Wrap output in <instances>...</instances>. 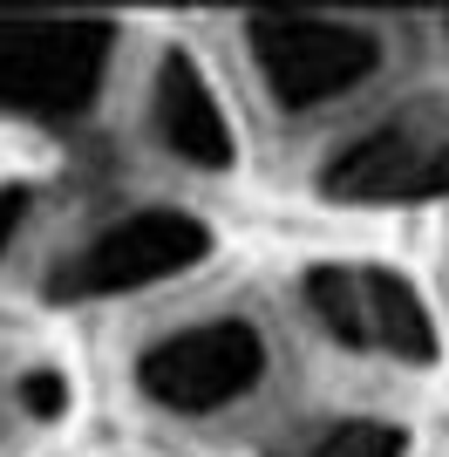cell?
Segmentation results:
<instances>
[{"mask_svg": "<svg viewBox=\"0 0 449 457\" xmlns=\"http://www.w3.org/2000/svg\"><path fill=\"white\" fill-rule=\"evenodd\" d=\"M273 457H409V437L395 430V423H334V430H320V437L293 444V451H273Z\"/></svg>", "mask_w": 449, "mask_h": 457, "instance_id": "obj_9", "label": "cell"}, {"mask_svg": "<svg viewBox=\"0 0 449 457\" xmlns=\"http://www.w3.org/2000/svg\"><path fill=\"white\" fill-rule=\"evenodd\" d=\"M116 55V21L102 14H0V110L82 116Z\"/></svg>", "mask_w": 449, "mask_h": 457, "instance_id": "obj_1", "label": "cell"}, {"mask_svg": "<svg viewBox=\"0 0 449 457\" xmlns=\"http://www.w3.org/2000/svg\"><path fill=\"white\" fill-rule=\"evenodd\" d=\"M306 307L320 314V328L334 335L340 348H374V328H368V287H361V267H306L299 280Z\"/></svg>", "mask_w": 449, "mask_h": 457, "instance_id": "obj_8", "label": "cell"}, {"mask_svg": "<svg viewBox=\"0 0 449 457\" xmlns=\"http://www.w3.org/2000/svg\"><path fill=\"white\" fill-rule=\"evenodd\" d=\"M150 110H157V137H164L170 157H184L198 171H224V164H232V123H224L211 82L198 76V62H191L184 48H170V55L157 62Z\"/></svg>", "mask_w": 449, "mask_h": 457, "instance_id": "obj_6", "label": "cell"}, {"mask_svg": "<svg viewBox=\"0 0 449 457\" xmlns=\"http://www.w3.org/2000/svg\"><path fill=\"white\" fill-rule=\"evenodd\" d=\"M14 403H20L35 423H48V417H61V410H69V382H61L55 369H28V376L14 382Z\"/></svg>", "mask_w": 449, "mask_h": 457, "instance_id": "obj_10", "label": "cell"}, {"mask_svg": "<svg viewBox=\"0 0 449 457\" xmlns=\"http://www.w3.org/2000/svg\"><path fill=\"white\" fill-rule=\"evenodd\" d=\"M245 41H252L259 82L280 110L340 103L381 69L374 28L334 21V14H245Z\"/></svg>", "mask_w": 449, "mask_h": 457, "instance_id": "obj_2", "label": "cell"}, {"mask_svg": "<svg viewBox=\"0 0 449 457\" xmlns=\"http://www.w3.org/2000/svg\"><path fill=\"white\" fill-rule=\"evenodd\" d=\"M320 191L347 205H409L449 191V103H409L320 164Z\"/></svg>", "mask_w": 449, "mask_h": 457, "instance_id": "obj_3", "label": "cell"}, {"mask_svg": "<svg viewBox=\"0 0 449 457\" xmlns=\"http://www.w3.org/2000/svg\"><path fill=\"white\" fill-rule=\"evenodd\" d=\"M205 253H211V226L198 212L143 205V212H123L116 226H102L89 246H75L69 267L48 273V294L55 301H110V294L157 287L170 273L198 267Z\"/></svg>", "mask_w": 449, "mask_h": 457, "instance_id": "obj_4", "label": "cell"}, {"mask_svg": "<svg viewBox=\"0 0 449 457\" xmlns=\"http://www.w3.org/2000/svg\"><path fill=\"white\" fill-rule=\"evenodd\" d=\"M443 28H449V21H443Z\"/></svg>", "mask_w": 449, "mask_h": 457, "instance_id": "obj_12", "label": "cell"}, {"mask_svg": "<svg viewBox=\"0 0 449 457\" xmlns=\"http://www.w3.org/2000/svg\"><path fill=\"white\" fill-rule=\"evenodd\" d=\"M361 287H368V328H374V348H388L402 362H429L436 355V328H429V307L402 273L388 267H361Z\"/></svg>", "mask_w": 449, "mask_h": 457, "instance_id": "obj_7", "label": "cell"}, {"mask_svg": "<svg viewBox=\"0 0 449 457\" xmlns=\"http://www.w3.org/2000/svg\"><path fill=\"white\" fill-rule=\"evenodd\" d=\"M259 376H265V335L239 314L177 328V335H164V342H150L136 355V389L170 417L224 410V403L252 396Z\"/></svg>", "mask_w": 449, "mask_h": 457, "instance_id": "obj_5", "label": "cell"}, {"mask_svg": "<svg viewBox=\"0 0 449 457\" xmlns=\"http://www.w3.org/2000/svg\"><path fill=\"white\" fill-rule=\"evenodd\" d=\"M20 219H28V185H0V246L14 239Z\"/></svg>", "mask_w": 449, "mask_h": 457, "instance_id": "obj_11", "label": "cell"}]
</instances>
